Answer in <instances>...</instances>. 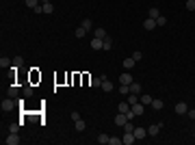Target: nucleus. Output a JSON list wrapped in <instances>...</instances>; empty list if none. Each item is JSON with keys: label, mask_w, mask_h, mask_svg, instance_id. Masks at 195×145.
Listing matches in <instances>:
<instances>
[{"label": "nucleus", "mask_w": 195, "mask_h": 145, "mask_svg": "<svg viewBox=\"0 0 195 145\" xmlns=\"http://www.w3.org/2000/svg\"><path fill=\"white\" fill-rule=\"evenodd\" d=\"M13 106H15V102H13V97H7V100H2V104H0V108H2V113H9V110H13Z\"/></svg>", "instance_id": "nucleus-1"}, {"label": "nucleus", "mask_w": 195, "mask_h": 145, "mask_svg": "<svg viewBox=\"0 0 195 145\" xmlns=\"http://www.w3.org/2000/svg\"><path fill=\"white\" fill-rule=\"evenodd\" d=\"M4 143L7 145H17L20 143V134H17V132H9V137L4 139Z\"/></svg>", "instance_id": "nucleus-2"}, {"label": "nucleus", "mask_w": 195, "mask_h": 145, "mask_svg": "<svg viewBox=\"0 0 195 145\" xmlns=\"http://www.w3.org/2000/svg\"><path fill=\"white\" fill-rule=\"evenodd\" d=\"M121 141H124V145H132L135 141H137V137H135V132H124Z\"/></svg>", "instance_id": "nucleus-3"}, {"label": "nucleus", "mask_w": 195, "mask_h": 145, "mask_svg": "<svg viewBox=\"0 0 195 145\" xmlns=\"http://www.w3.org/2000/svg\"><path fill=\"white\" fill-rule=\"evenodd\" d=\"M119 82H121V85H132V82H135V78H132V74L124 72V74L119 76Z\"/></svg>", "instance_id": "nucleus-4"}, {"label": "nucleus", "mask_w": 195, "mask_h": 145, "mask_svg": "<svg viewBox=\"0 0 195 145\" xmlns=\"http://www.w3.org/2000/svg\"><path fill=\"white\" fill-rule=\"evenodd\" d=\"M160 128H163V121H160V124H154V126H150V128H147V137H156V134L160 132Z\"/></svg>", "instance_id": "nucleus-5"}, {"label": "nucleus", "mask_w": 195, "mask_h": 145, "mask_svg": "<svg viewBox=\"0 0 195 145\" xmlns=\"http://www.w3.org/2000/svg\"><path fill=\"white\" fill-rule=\"evenodd\" d=\"M143 28H145V30H154V28H156V20H154V17H145V20H143Z\"/></svg>", "instance_id": "nucleus-6"}, {"label": "nucleus", "mask_w": 195, "mask_h": 145, "mask_svg": "<svg viewBox=\"0 0 195 145\" xmlns=\"http://www.w3.org/2000/svg\"><path fill=\"white\" fill-rule=\"evenodd\" d=\"M187 110H189V104L187 102H178L176 104V113L178 115H187Z\"/></svg>", "instance_id": "nucleus-7"}, {"label": "nucleus", "mask_w": 195, "mask_h": 145, "mask_svg": "<svg viewBox=\"0 0 195 145\" xmlns=\"http://www.w3.org/2000/svg\"><path fill=\"white\" fill-rule=\"evenodd\" d=\"M126 121H128L126 113H117V115H115V124H117V126H121V128H124V126H126Z\"/></svg>", "instance_id": "nucleus-8"}, {"label": "nucleus", "mask_w": 195, "mask_h": 145, "mask_svg": "<svg viewBox=\"0 0 195 145\" xmlns=\"http://www.w3.org/2000/svg\"><path fill=\"white\" fill-rule=\"evenodd\" d=\"M135 65H137V61H135L132 56H126V58H124V69H132Z\"/></svg>", "instance_id": "nucleus-9"}, {"label": "nucleus", "mask_w": 195, "mask_h": 145, "mask_svg": "<svg viewBox=\"0 0 195 145\" xmlns=\"http://www.w3.org/2000/svg\"><path fill=\"white\" fill-rule=\"evenodd\" d=\"M0 67H2V69H9V67H13V61L7 58V56H2V58H0Z\"/></svg>", "instance_id": "nucleus-10"}, {"label": "nucleus", "mask_w": 195, "mask_h": 145, "mask_svg": "<svg viewBox=\"0 0 195 145\" xmlns=\"http://www.w3.org/2000/svg\"><path fill=\"white\" fill-rule=\"evenodd\" d=\"M100 89H102V91H106V93H111V91H113V82L104 78V80H102V87H100Z\"/></svg>", "instance_id": "nucleus-11"}, {"label": "nucleus", "mask_w": 195, "mask_h": 145, "mask_svg": "<svg viewBox=\"0 0 195 145\" xmlns=\"http://www.w3.org/2000/svg\"><path fill=\"white\" fill-rule=\"evenodd\" d=\"M74 128H76V132H85V128H87V124H85L83 119H76V121H74Z\"/></svg>", "instance_id": "nucleus-12"}, {"label": "nucleus", "mask_w": 195, "mask_h": 145, "mask_svg": "<svg viewBox=\"0 0 195 145\" xmlns=\"http://www.w3.org/2000/svg\"><path fill=\"white\" fill-rule=\"evenodd\" d=\"M132 132H135V137H137V139H145V137H147V130H145V128H135Z\"/></svg>", "instance_id": "nucleus-13"}, {"label": "nucleus", "mask_w": 195, "mask_h": 145, "mask_svg": "<svg viewBox=\"0 0 195 145\" xmlns=\"http://www.w3.org/2000/svg\"><path fill=\"white\" fill-rule=\"evenodd\" d=\"M130 108L135 110V115H137V117H139V115H143V104H141V102H137V104H132Z\"/></svg>", "instance_id": "nucleus-14"}, {"label": "nucleus", "mask_w": 195, "mask_h": 145, "mask_svg": "<svg viewBox=\"0 0 195 145\" xmlns=\"http://www.w3.org/2000/svg\"><path fill=\"white\" fill-rule=\"evenodd\" d=\"M93 37H98V39H106L108 35H106V30H104V28H96V30H93Z\"/></svg>", "instance_id": "nucleus-15"}, {"label": "nucleus", "mask_w": 195, "mask_h": 145, "mask_svg": "<svg viewBox=\"0 0 195 145\" xmlns=\"http://www.w3.org/2000/svg\"><path fill=\"white\" fill-rule=\"evenodd\" d=\"M128 110H130V104H128V102L117 104V113H128Z\"/></svg>", "instance_id": "nucleus-16"}, {"label": "nucleus", "mask_w": 195, "mask_h": 145, "mask_svg": "<svg viewBox=\"0 0 195 145\" xmlns=\"http://www.w3.org/2000/svg\"><path fill=\"white\" fill-rule=\"evenodd\" d=\"M111 48H113V39H111V37H106V39L102 41V50H106V52H108Z\"/></svg>", "instance_id": "nucleus-17"}, {"label": "nucleus", "mask_w": 195, "mask_h": 145, "mask_svg": "<svg viewBox=\"0 0 195 145\" xmlns=\"http://www.w3.org/2000/svg\"><path fill=\"white\" fill-rule=\"evenodd\" d=\"M158 15H160V11H158L156 7H150V11H147V17H154V20H156Z\"/></svg>", "instance_id": "nucleus-18"}, {"label": "nucleus", "mask_w": 195, "mask_h": 145, "mask_svg": "<svg viewBox=\"0 0 195 145\" xmlns=\"http://www.w3.org/2000/svg\"><path fill=\"white\" fill-rule=\"evenodd\" d=\"M163 106H165L163 100H152V108H154V110H163Z\"/></svg>", "instance_id": "nucleus-19"}, {"label": "nucleus", "mask_w": 195, "mask_h": 145, "mask_svg": "<svg viewBox=\"0 0 195 145\" xmlns=\"http://www.w3.org/2000/svg\"><path fill=\"white\" fill-rule=\"evenodd\" d=\"M102 41H104V39H98V37H93V41H91V48H93V50H102Z\"/></svg>", "instance_id": "nucleus-20"}, {"label": "nucleus", "mask_w": 195, "mask_h": 145, "mask_svg": "<svg viewBox=\"0 0 195 145\" xmlns=\"http://www.w3.org/2000/svg\"><path fill=\"white\" fill-rule=\"evenodd\" d=\"M152 100H154V97H152V96H147V93H143V96L139 97V102H141L143 106H145V104H152Z\"/></svg>", "instance_id": "nucleus-21"}, {"label": "nucleus", "mask_w": 195, "mask_h": 145, "mask_svg": "<svg viewBox=\"0 0 195 145\" xmlns=\"http://www.w3.org/2000/svg\"><path fill=\"white\" fill-rule=\"evenodd\" d=\"M128 104H130V106H132V104H137V102H139V96H137V93H128Z\"/></svg>", "instance_id": "nucleus-22"}, {"label": "nucleus", "mask_w": 195, "mask_h": 145, "mask_svg": "<svg viewBox=\"0 0 195 145\" xmlns=\"http://www.w3.org/2000/svg\"><path fill=\"white\" fill-rule=\"evenodd\" d=\"M74 35H76V37H78V39H83V37H85V35H87V30H85V28H83V26H78V28H76V30H74Z\"/></svg>", "instance_id": "nucleus-23"}, {"label": "nucleus", "mask_w": 195, "mask_h": 145, "mask_svg": "<svg viewBox=\"0 0 195 145\" xmlns=\"http://www.w3.org/2000/svg\"><path fill=\"white\" fill-rule=\"evenodd\" d=\"M130 93H137V96H139V93H141V85H139V82H132V85H130Z\"/></svg>", "instance_id": "nucleus-24"}, {"label": "nucleus", "mask_w": 195, "mask_h": 145, "mask_svg": "<svg viewBox=\"0 0 195 145\" xmlns=\"http://www.w3.org/2000/svg\"><path fill=\"white\" fill-rule=\"evenodd\" d=\"M80 26H83V28H85V30H87V33H89V30H91V20H89V17H85V20H83V24H80Z\"/></svg>", "instance_id": "nucleus-25"}, {"label": "nucleus", "mask_w": 195, "mask_h": 145, "mask_svg": "<svg viewBox=\"0 0 195 145\" xmlns=\"http://www.w3.org/2000/svg\"><path fill=\"white\" fill-rule=\"evenodd\" d=\"M20 126H22V121H15V124H11V126H9V132H20Z\"/></svg>", "instance_id": "nucleus-26"}, {"label": "nucleus", "mask_w": 195, "mask_h": 145, "mask_svg": "<svg viewBox=\"0 0 195 145\" xmlns=\"http://www.w3.org/2000/svg\"><path fill=\"white\" fill-rule=\"evenodd\" d=\"M108 139H111L108 134H98V143H102V145H106V143H108Z\"/></svg>", "instance_id": "nucleus-27"}, {"label": "nucleus", "mask_w": 195, "mask_h": 145, "mask_svg": "<svg viewBox=\"0 0 195 145\" xmlns=\"http://www.w3.org/2000/svg\"><path fill=\"white\" fill-rule=\"evenodd\" d=\"M20 96V89L17 87H9V97H17Z\"/></svg>", "instance_id": "nucleus-28"}, {"label": "nucleus", "mask_w": 195, "mask_h": 145, "mask_svg": "<svg viewBox=\"0 0 195 145\" xmlns=\"http://www.w3.org/2000/svg\"><path fill=\"white\" fill-rule=\"evenodd\" d=\"M41 7H44V13H52V11H54V7H52V2H46V4H41Z\"/></svg>", "instance_id": "nucleus-29"}, {"label": "nucleus", "mask_w": 195, "mask_h": 145, "mask_svg": "<svg viewBox=\"0 0 195 145\" xmlns=\"http://www.w3.org/2000/svg\"><path fill=\"white\" fill-rule=\"evenodd\" d=\"M119 93H121V96H128V93H130V85H121V87H119Z\"/></svg>", "instance_id": "nucleus-30"}, {"label": "nucleus", "mask_w": 195, "mask_h": 145, "mask_svg": "<svg viewBox=\"0 0 195 145\" xmlns=\"http://www.w3.org/2000/svg\"><path fill=\"white\" fill-rule=\"evenodd\" d=\"M108 145H124V141L117 139V137H111V139H108Z\"/></svg>", "instance_id": "nucleus-31"}, {"label": "nucleus", "mask_w": 195, "mask_h": 145, "mask_svg": "<svg viewBox=\"0 0 195 145\" xmlns=\"http://www.w3.org/2000/svg\"><path fill=\"white\" fill-rule=\"evenodd\" d=\"M165 24H167V17L158 15V17H156V26H165Z\"/></svg>", "instance_id": "nucleus-32"}, {"label": "nucleus", "mask_w": 195, "mask_h": 145, "mask_svg": "<svg viewBox=\"0 0 195 145\" xmlns=\"http://www.w3.org/2000/svg\"><path fill=\"white\" fill-rule=\"evenodd\" d=\"M33 93H35V91H33V87H31V85H26V87H24V96H26V97H31Z\"/></svg>", "instance_id": "nucleus-33"}, {"label": "nucleus", "mask_w": 195, "mask_h": 145, "mask_svg": "<svg viewBox=\"0 0 195 145\" xmlns=\"http://www.w3.org/2000/svg\"><path fill=\"white\" fill-rule=\"evenodd\" d=\"M187 11H195V0H187Z\"/></svg>", "instance_id": "nucleus-34"}, {"label": "nucleus", "mask_w": 195, "mask_h": 145, "mask_svg": "<svg viewBox=\"0 0 195 145\" xmlns=\"http://www.w3.org/2000/svg\"><path fill=\"white\" fill-rule=\"evenodd\" d=\"M132 58H135V61H137V63H139V61H141V58H143V52H132Z\"/></svg>", "instance_id": "nucleus-35"}, {"label": "nucleus", "mask_w": 195, "mask_h": 145, "mask_svg": "<svg viewBox=\"0 0 195 145\" xmlns=\"http://www.w3.org/2000/svg\"><path fill=\"white\" fill-rule=\"evenodd\" d=\"M39 4V0H26V7H31V9H35Z\"/></svg>", "instance_id": "nucleus-36"}, {"label": "nucleus", "mask_w": 195, "mask_h": 145, "mask_svg": "<svg viewBox=\"0 0 195 145\" xmlns=\"http://www.w3.org/2000/svg\"><path fill=\"white\" fill-rule=\"evenodd\" d=\"M22 63H24V61H22V58H20V56H15V58H13V67H20V65H22Z\"/></svg>", "instance_id": "nucleus-37"}, {"label": "nucleus", "mask_w": 195, "mask_h": 145, "mask_svg": "<svg viewBox=\"0 0 195 145\" xmlns=\"http://www.w3.org/2000/svg\"><path fill=\"white\" fill-rule=\"evenodd\" d=\"M126 117H128V121H132V119H135V117H137V115H135V110H132V108H130V110H128V113H126Z\"/></svg>", "instance_id": "nucleus-38"}, {"label": "nucleus", "mask_w": 195, "mask_h": 145, "mask_svg": "<svg viewBox=\"0 0 195 145\" xmlns=\"http://www.w3.org/2000/svg\"><path fill=\"white\" fill-rule=\"evenodd\" d=\"M124 130H126V132H132V130H135V126H132L130 121H126V126H124Z\"/></svg>", "instance_id": "nucleus-39"}, {"label": "nucleus", "mask_w": 195, "mask_h": 145, "mask_svg": "<svg viewBox=\"0 0 195 145\" xmlns=\"http://www.w3.org/2000/svg\"><path fill=\"white\" fill-rule=\"evenodd\" d=\"M33 11H35V13H37V15H41V13H44V7H41V4H37V7H35V9H33Z\"/></svg>", "instance_id": "nucleus-40"}, {"label": "nucleus", "mask_w": 195, "mask_h": 145, "mask_svg": "<svg viewBox=\"0 0 195 145\" xmlns=\"http://www.w3.org/2000/svg\"><path fill=\"white\" fill-rule=\"evenodd\" d=\"M76 119H80V113H78V110L72 113V121H76Z\"/></svg>", "instance_id": "nucleus-41"}, {"label": "nucleus", "mask_w": 195, "mask_h": 145, "mask_svg": "<svg viewBox=\"0 0 195 145\" xmlns=\"http://www.w3.org/2000/svg\"><path fill=\"white\" fill-rule=\"evenodd\" d=\"M187 115H189L191 119H195V108H189V110H187Z\"/></svg>", "instance_id": "nucleus-42"}, {"label": "nucleus", "mask_w": 195, "mask_h": 145, "mask_svg": "<svg viewBox=\"0 0 195 145\" xmlns=\"http://www.w3.org/2000/svg\"><path fill=\"white\" fill-rule=\"evenodd\" d=\"M39 2H41V4H46V2H52V0H39Z\"/></svg>", "instance_id": "nucleus-43"}, {"label": "nucleus", "mask_w": 195, "mask_h": 145, "mask_svg": "<svg viewBox=\"0 0 195 145\" xmlns=\"http://www.w3.org/2000/svg\"><path fill=\"white\" fill-rule=\"evenodd\" d=\"M193 137H195V132H193Z\"/></svg>", "instance_id": "nucleus-44"}]
</instances>
